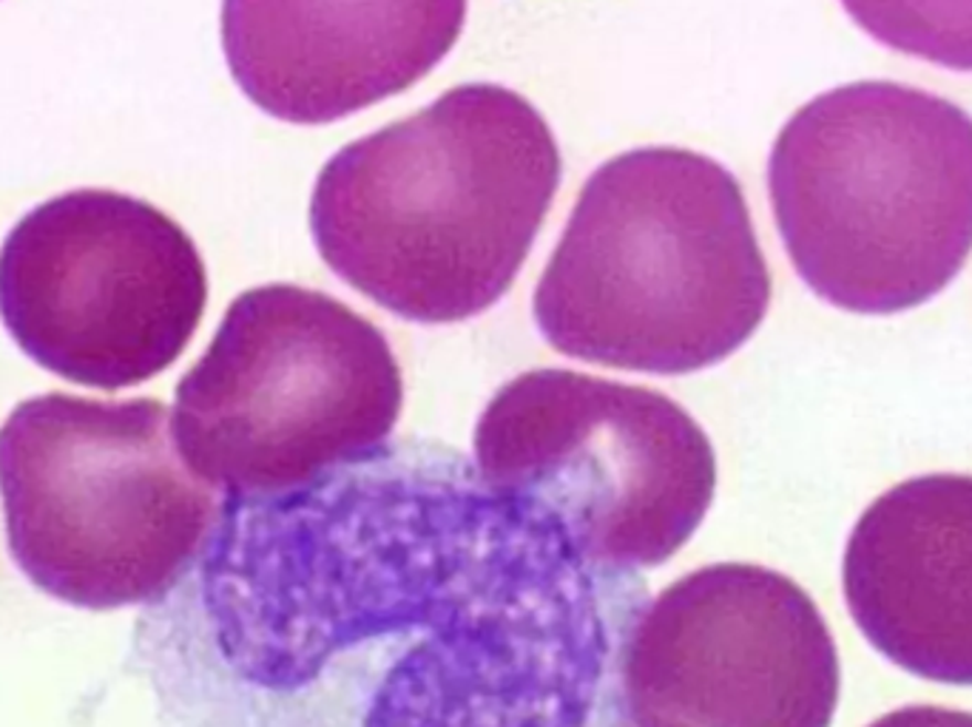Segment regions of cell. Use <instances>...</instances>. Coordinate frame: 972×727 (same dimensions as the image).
Instances as JSON below:
<instances>
[{"label": "cell", "mask_w": 972, "mask_h": 727, "mask_svg": "<svg viewBox=\"0 0 972 727\" xmlns=\"http://www.w3.org/2000/svg\"><path fill=\"white\" fill-rule=\"evenodd\" d=\"M649 606L438 441L222 498L191 568L200 727H629Z\"/></svg>", "instance_id": "cell-1"}, {"label": "cell", "mask_w": 972, "mask_h": 727, "mask_svg": "<svg viewBox=\"0 0 972 727\" xmlns=\"http://www.w3.org/2000/svg\"><path fill=\"white\" fill-rule=\"evenodd\" d=\"M560 188V148L515 88L463 83L348 142L310 194V236L344 285L416 324L510 293Z\"/></svg>", "instance_id": "cell-2"}, {"label": "cell", "mask_w": 972, "mask_h": 727, "mask_svg": "<svg viewBox=\"0 0 972 727\" xmlns=\"http://www.w3.org/2000/svg\"><path fill=\"white\" fill-rule=\"evenodd\" d=\"M771 267L737 177L691 148L645 146L584 182L532 296L566 359L649 375L714 367L771 308Z\"/></svg>", "instance_id": "cell-3"}, {"label": "cell", "mask_w": 972, "mask_h": 727, "mask_svg": "<svg viewBox=\"0 0 972 727\" xmlns=\"http://www.w3.org/2000/svg\"><path fill=\"white\" fill-rule=\"evenodd\" d=\"M768 196L813 296L858 316L921 308L972 256V117L896 81L822 92L779 128Z\"/></svg>", "instance_id": "cell-4"}, {"label": "cell", "mask_w": 972, "mask_h": 727, "mask_svg": "<svg viewBox=\"0 0 972 727\" xmlns=\"http://www.w3.org/2000/svg\"><path fill=\"white\" fill-rule=\"evenodd\" d=\"M0 498L18 568L92 611L174 588L220 514L154 398L46 393L18 404L0 427Z\"/></svg>", "instance_id": "cell-5"}, {"label": "cell", "mask_w": 972, "mask_h": 727, "mask_svg": "<svg viewBox=\"0 0 972 727\" xmlns=\"http://www.w3.org/2000/svg\"><path fill=\"white\" fill-rule=\"evenodd\" d=\"M402 404V367L373 321L276 281L231 301L177 384L171 432L222 498H274L373 458Z\"/></svg>", "instance_id": "cell-6"}, {"label": "cell", "mask_w": 972, "mask_h": 727, "mask_svg": "<svg viewBox=\"0 0 972 727\" xmlns=\"http://www.w3.org/2000/svg\"><path fill=\"white\" fill-rule=\"evenodd\" d=\"M472 461L492 489L546 512L586 560L654 568L708 514L717 458L677 400L575 370H530L478 415Z\"/></svg>", "instance_id": "cell-7"}, {"label": "cell", "mask_w": 972, "mask_h": 727, "mask_svg": "<svg viewBox=\"0 0 972 727\" xmlns=\"http://www.w3.org/2000/svg\"><path fill=\"white\" fill-rule=\"evenodd\" d=\"M209 270L177 220L111 188L29 207L0 242V321L38 367L126 389L165 373L194 339Z\"/></svg>", "instance_id": "cell-8"}, {"label": "cell", "mask_w": 972, "mask_h": 727, "mask_svg": "<svg viewBox=\"0 0 972 727\" xmlns=\"http://www.w3.org/2000/svg\"><path fill=\"white\" fill-rule=\"evenodd\" d=\"M839 651L784 574L719 563L643 608L623 665L629 727H831Z\"/></svg>", "instance_id": "cell-9"}, {"label": "cell", "mask_w": 972, "mask_h": 727, "mask_svg": "<svg viewBox=\"0 0 972 727\" xmlns=\"http://www.w3.org/2000/svg\"><path fill=\"white\" fill-rule=\"evenodd\" d=\"M467 0H222L239 92L293 126H324L407 92L452 52Z\"/></svg>", "instance_id": "cell-10"}, {"label": "cell", "mask_w": 972, "mask_h": 727, "mask_svg": "<svg viewBox=\"0 0 972 727\" xmlns=\"http://www.w3.org/2000/svg\"><path fill=\"white\" fill-rule=\"evenodd\" d=\"M842 588L885 660L972 685V474H921L873 501L847 537Z\"/></svg>", "instance_id": "cell-11"}, {"label": "cell", "mask_w": 972, "mask_h": 727, "mask_svg": "<svg viewBox=\"0 0 972 727\" xmlns=\"http://www.w3.org/2000/svg\"><path fill=\"white\" fill-rule=\"evenodd\" d=\"M878 46L972 72V0H839Z\"/></svg>", "instance_id": "cell-12"}, {"label": "cell", "mask_w": 972, "mask_h": 727, "mask_svg": "<svg viewBox=\"0 0 972 727\" xmlns=\"http://www.w3.org/2000/svg\"><path fill=\"white\" fill-rule=\"evenodd\" d=\"M867 727H972V714L939 705H907L890 710Z\"/></svg>", "instance_id": "cell-13"}]
</instances>
